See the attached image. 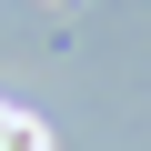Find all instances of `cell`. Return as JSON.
<instances>
[{"label": "cell", "mask_w": 151, "mask_h": 151, "mask_svg": "<svg viewBox=\"0 0 151 151\" xmlns=\"http://www.w3.org/2000/svg\"><path fill=\"white\" fill-rule=\"evenodd\" d=\"M0 151H40V121H20V111H0Z\"/></svg>", "instance_id": "6da1fadb"}]
</instances>
